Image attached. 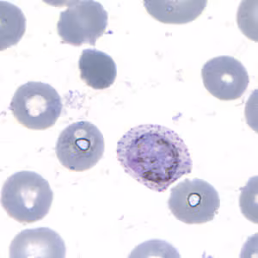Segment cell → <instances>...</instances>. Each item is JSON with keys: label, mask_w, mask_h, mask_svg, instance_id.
Returning a JSON list of instances; mask_svg holds the SVG:
<instances>
[{"label": "cell", "mask_w": 258, "mask_h": 258, "mask_svg": "<svg viewBox=\"0 0 258 258\" xmlns=\"http://www.w3.org/2000/svg\"><path fill=\"white\" fill-rule=\"evenodd\" d=\"M116 155L126 174L157 192L167 190L193 169L184 141L172 129L160 125L130 129L118 141Z\"/></svg>", "instance_id": "1"}, {"label": "cell", "mask_w": 258, "mask_h": 258, "mask_svg": "<svg viewBox=\"0 0 258 258\" xmlns=\"http://www.w3.org/2000/svg\"><path fill=\"white\" fill-rule=\"evenodd\" d=\"M53 199L49 182L29 170L9 176L1 190V205L10 217L20 223H34L44 219Z\"/></svg>", "instance_id": "2"}, {"label": "cell", "mask_w": 258, "mask_h": 258, "mask_svg": "<svg viewBox=\"0 0 258 258\" xmlns=\"http://www.w3.org/2000/svg\"><path fill=\"white\" fill-rule=\"evenodd\" d=\"M10 110L27 128L45 130L53 126L60 116L61 98L48 84L30 81L16 91Z\"/></svg>", "instance_id": "3"}, {"label": "cell", "mask_w": 258, "mask_h": 258, "mask_svg": "<svg viewBox=\"0 0 258 258\" xmlns=\"http://www.w3.org/2000/svg\"><path fill=\"white\" fill-rule=\"evenodd\" d=\"M104 139L94 124L77 121L60 133L55 153L59 163L72 171L88 170L103 158Z\"/></svg>", "instance_id": "4"}, {"label": "cell", "mask_w": 258, "mask_h": 258, "mask_svg": "<svg viewBox=\"0 0 258 258\" xmlns=\"http://www.w3.org/2000/svg\"><path fill=\"white\" fill-rule=\"evenodd\" d=\"M220 206L219 193L203 179H185L171 188L168 207L177 220L188 225L214 220Z\"/></svg>", "instance_id": "5"}, {"label": "cell", "mask_w": 258, "mask_h": 258, "mask_svg": "<svg viewBox=\"0 0 258 258\" xmlns=\"http://www.w3.org/2000/svg\"><path fill=\"white\" fill-rule=\"evenodd\" d=\"M107 26L108 13L101 4L92 0L73 1L60 13L57 30L64 43L95 46Z\"/></svg>", "instance_id": "6"}, {"label": "cell", "mask_w": 258, "mask_h": 258, "mask_svg": "<svg viewBox=\"0 0 258 258\" xmlns=\"http://www.w3.org/2000/svg\"><path fill=\"white\" fill-rule=\"evenodd\" d=\"M202 77L209 93L222 101L238 99L249 83L246 68L232 56H219L209 60L203 66Z\"/></svg>", "instance_id": "7"}, {"label": "cell", "mask_w": 258, "mask_h": 258, "mask_svg": "<svg viewBox=\"0 0 258 258\" xmlns=\"http://www.w3.org/2000/svg\"><path fill=\"white\" fill-rule=\"evenodd\" d=\"M10 256L64 258L66 244L61 237L52 229H26L18 233L12 240Z\"/></svg>", "instance_id": "8"}, {"label": "cell", "mask_w": 258, "mask_h": 258, "mask_svg": "<svg viewBox=\"0 0 258 258\" xmlns=\"http://www.w3.org/2000/svg\"><path fill=\"white\" fill-rule=\"evenodd\" d=\"M80 77L94 90L109 88L116 79L117 68L111 56L97 49H85L79 60Z\"/></svg>", "instance_id": "9"}, {"label": "cell", "mask_w": 258, "mask_h": 258, "mask_svg": "<svg viewBox=\"0 0 258 258\" xmlns=\"http://www.w3.org/2000/svg\"><path fill=\"white\" fill-rule=\"evenodd\" d=\"M207 1H144L145 8L156 20L164 24H187L198 18Z\"/></svg>", "instance_id": "10"}, {"label": "cell", "mask_w": 258, "mask_h": 258, "mask_svg": "<svg viewBox=\"0 0 258 258\" xmlns=\"http://www.w3.org/2000/svg\"><path fill=\"white\" fill-rule=\"evenodd\" d=\"M26 20L17 6L1 1V50L16 45L25 32Z\"/></svg>", "instance_id": "11"}, {"label": "cell", "mask_w": 258, "mask_h": 258, "mask_svg": "<svg viewBox=\"0 0 258 258\" xmlns=\"http://www.w3.org/2000/svg\"><path fill=\"white\" fill-rule=\"evenodd\" d=\"M148 257V256H161V257H179L180 255L170 243L160 240H152L142 243L134 249L130 257Z\"/></svg>", "instance_id": "12"}]
</instances>
